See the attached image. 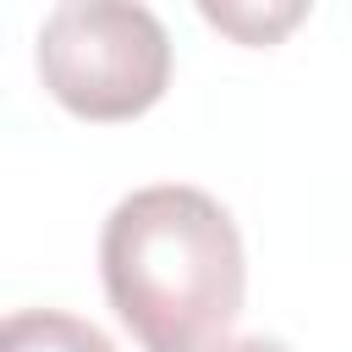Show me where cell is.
<instances>
[{"label":"cell","mask_w":352,"mask_h":352,"mask_svg":"<svg viewBox=\"0 0 352 352\" xmlns=\"http://www.w3.org/2000/svg\"><path fill=\"white\" fill-rule=\"evenodd\" d=\"M99 275L143 352H220L248 292L242 231L204 187L154 182L110 209Z\"/></svg>","instance_id":"6da1fadb"},{"label":"cell","mask_w":352,"mask_h":352,"mask_svg":"<svg viewBox=\"0 0 352 352\" xmlns=\"http://www.w3.org/2000/svg\"><path fill=\"white\" fill-rule=\"evenodd\" d=\"M38 77L82 121H132L170 82L165 22L132 0H60L38 28Z\"/></svg>","instance_id":"7a4b0ae2"},{"label":"cell","mask_w":352,"mask_h":352,"mask_svg":"<svg viewBox=\"0 0 352 352\" xmlns=\"http://www.w3.org/2000/svg\"><path fill=\"white\" fill-rule=\"evenodd\" d=\"M0 352H116V341L60 308H22L0 330Z\"/></svg>","instance_id":"3957f363"},{"label":"cell","mask_w":352,"mask_h":352,"mask_svg":"<svg viewBox=\"0 0 352 352\" xmlns=\"http://www.w3.org/2000/svg\"><path fill=\"white\" fill-rule=\"evenodd\" d=\"M220 352H292V346L275 341V336H242V341H226Z\"/></svg>","instance_id":"277c9868"}]
</instances>
